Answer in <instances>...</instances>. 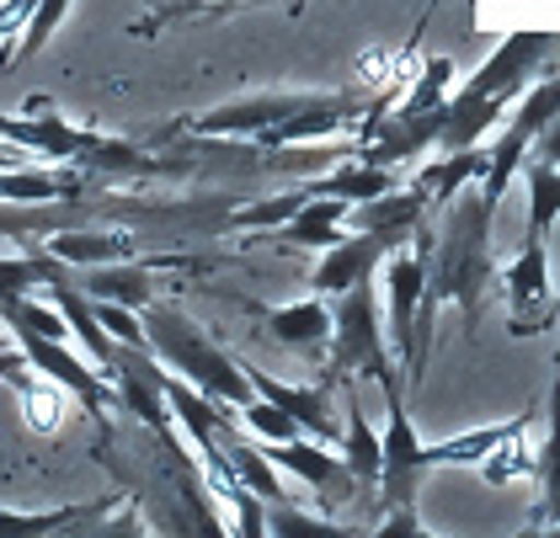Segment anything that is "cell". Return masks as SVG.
Instances as JSON below:
<instances>
[{
  "instance_id": "cell-22",
  "label": "cell",
  "mask_w": 560,
  "mask_h": 538,
  "mask_svg": "<svg viewBox=\"0 0 560 538\" xmlns=\"http://www.w3.org/2000/svg\"><path fill=\"white\" fill-rule=\"evenodd\" d=\"M48 256H59L65 267H102V261H133V241L129 235H102V230H70L59 224L44 241Z\"/></svg>"
},
{
  "instance_id": "cell-24",
  "label": "cell",
  "mask_w": 560,
  "mask_h": 538,
  "mask_svg": "<svg viewBox=\"0 0 560 538\" xmlns=\"http://www.w3.org/2000/svg\"><path fill=\"white\" fill-rule=\"evenodd\" d=\"M560 224V166L534 155L528 166V241H550Z\"/></svg>"
},
{
  "instance_id": "cell-30",
  "label": "cell",
  "mask_w": 560,
  "mask_h": 538,
  "mask_svg": "<svg viewBox=\"0 0 560 538\" xmlns=\"http://www.w3.org/2000/svg\"><path fill=\"white\" fill-rule=\"evenodd\" d=\"M0 384H11L16 395H22V389L33 384V369H27V358H22L16 347H5V341H0Z\"/></svg>"
},
{
  "instance_id": "cell-9",
  "label": "cell",
  "mask_w": 560,
  "mask_h": 538,
  "mask_svg": "<svg viewBox=\"0 0 560 538\" xmlns=\"http://www.w3.org/2000/svg\"><path fill=\"white\" fill-rule=\"evenodd\" d=\"M11 336H16V352L27 358V369L44 373V378H54L81 411L91 416V421H102V411H124V400H118V384L107 378V373H96L81 358V352H70L65 347V336H44L33 331V326H11Z\"/></svg>"
},
{
  "instance_id": "cell-14",
  "label": "cell",
  "mask_w": 560,
  "mask_h": 538,
  "mask_svg": "<svg viewBox=\"0 0 560 538\" xmlns=\"http://www.w3.org/2000/svg\"><path fill=\"white\" fill-rule=\"evenodd\" d=\"M70 0H0V75L16 65V54H38L65 27Z\"/></svg>"
},
{
  "instance_id": "cell-1",
  "label": "cell",
  "mask_w": 560,
  "mask_h": 538,
  "mask_svg": "<svg viewBox=\"0 0 560 538\" xmlns=\"http://www.w3.org/2000/svg\"><path fill=\"white\" fill-rule=\"evenodd\" d=\"M497 283V256H491V208L480 192H454L448 219L432 230L428 246V278H422V304H417V369L428 373L432 320L443 304H459L470 331L480 326L486 293Z\"/></svg>"
},
{
  "instance_id": "cell-33",
  "label": "cell",
  "mask_w": 560,
  "mask_h": 538,
  "mask_svg": "<svg viewBox=\"0 0 560 538\" xmlns=\"http://www.w3.org/2000/svg\"><path fill=\"white\" fill-rule=\"evenodd\" d=\"M556 5H560V0H556Z\"/></svg>"
},
{
  "instance_id": "cell-25",
  "label": "cell",
  "mask_w": 560,
  "mask_h": 538,
  "mask_svg": "<svg viewBox=\"0 0 560 538\" xmlns=\"http://www.w3.org/2000/svg\"><path fill=\"white\" fill-rule=\"evenodd\" d=\"M22 406H27V426H33V432H59V421L70 411V395H65L54 378L33 373V384L22 389Z\"/></svg>"
},
{
  "instance_id": "cell-5",
  "label": "cell",
  "mask_w": 560,
  "mask_h": 538,
  "mask_svg": "<svg viewBox=\"0 0 560 538\" xmlns=\"http://www.w3.org/2000/svg\"><path fill=\"white\" fill-rule=\"evenodd\" d=\"M0 139H11L16 150L38 155L48 166H102V171H129V176H155V171H182V161H155L139 155L133 144L96 133V128L65 124L59 113H38V118H5L0 113Z\"/></svg>"
},
{
  "instance_id": "cell-18",
  "label": "cell",
  "mask_w": 560,
  "mask_h": 538,
  "mask_svg": "<svg viewBox=\"0 0 560 538\" xmlns=\"http://www.w3.org/2000/svg\"><path fill=\"white\" fill-rule=\"evenodd\" d=\"M214 443H219V454H224V464L235 469V480L246 486V491H257L267 506H278V501H289L283 496V486H278V464L261 454V443H252V437H241L235 432V421H224L214 432Z\"/></svg>"
},
{
  "instance_id": "cell-29",
  "label": "cell",
  "mask_w": 560,
  "mask_h": 538,
  "mask_svg": "<svg viewBox=\"0 0 560 538\" xmlns=\"http://www.w3.org/2000/svg\"><path fill=\"white\" fill-rule=\"evenodd\" d=\"M91 309H96L102 331L113 336V341H124V347H150V341H144V326H139V315H133L129 304H118V299H91Z\"/></svg>"
},
{
  "instance_id": "cell-23",
  "label": "cell",
  "mask_w": 560,
  "mask_h": 538,
  "mask_svg": "<svg viewBox=\"0 0 560 538\" xmlns=\"http://www.w3.org/2000/svg\"><path fill=\"white\" fill-rule=\"evenodd\" d=\"M267 331L278 336L283 347L294 352H320L331 341V309L326 299H304V304H283V309H267Z\"/></svg>"
},
{
  "instance_id": "cell-8",
  "label": "cell",
  "mask_w": 560,
  "mask_h": 538,
  "mask_svg": "<svg viewBox=\"0 0 560 538\" xmlns=\"http://www.w3.org/2000/svg\"><path fill=\"white\" fill-rule=\"evenodd\" d=\"M560 118V70H545V81H534L523 96L513 102V124L502 128V139L486 150V171H480V198L486 208L497 213V203L508 198V187H513L517 166H523V155H528V144L539 139V128Z\"/></svg>"
},
{
  "instance_id": "cell-12",
  "label": "cell",
  "mask_w": 560,
  "mask_h": 538,
  "mask_svg": "<svg viewBox=\"0 0 560 538\" xmlns=\"http://www.w3.org/2000/svg\"><path fill=\"white\" fill-rule=\"evenodd\" d=\"M261 454L272 458L278 469L300 475L326 506H347V501L358 496V480H352V469L342 464V454H320L315 443H304V432L300 437H283V443H267Z\"/></svg>"
},
{
  "instance_id": "cell-4",
  "label": "cell",
  "mask_w": 560,
  "mask_h": 538,
  "mask_svg": "<svg viewBox=\"0 0 560 538\" xmlns=\"http://www.w3.org/2000/svg\"><path fill=\"white\" fill-rule=\"evenodd\" d=\"M139 326H144V341H150V358H161L176 378H187L209 400H224V406L241 411L257 395L246 369L230 352H219L214 341L182 315V304H172V299H144L139 304Z\"/></svg>"
},
{
  "instance_id": "cell-16",
  "label": "cell",
  "mask_w": 560,
  "mask_h": 538,
  "mask_svg": "<svg viewBox=\"0 0 560 538\" xmlns=\"http://www.w3.org/2000/svg\"><path fill=\"white\" fill-rule=\"evenodd\" d=\"M352 213V230H369V235H385L389 246H406V235L428 219V198L400 176L389 192H380V198H363V203L347 208Z\"/></svg>"
},
{
  "instance_id": "cell-10",
  "label": "cell",
  "mask_w": 560,
  "mask_h": 538,
  "mask_svg": "<svg viewBox=\"0 0 560 538\" xmlns=\"http://www.w3.org/2000/svg\"><path fill=\"white\" fill-rule=\"evenodd\" d=\"M428 246H432V224L422 219L411 230V250L395 246L385 256V283H389L385 336L389 352L411 369V384H422V369H417V304H422V278H428Z\"/></svg>"
},
{
  "instance_id": "cell-32",
  "label": "cell",
  "mask_w": 560,
  "mask_h": 538,
  "mask_svg": "<svg viewBox=\"0 0 560 538\" xmlns=\"http://www.w3.org/2000/svg\"><path fill=\"white\" fill-rule=\"evenodd\" d=\"M432 5H438V0H422V11H417V33H422V27H428V16H432Z\"/></svg>"
},
{
  "instance_id": "cell-2",
  "label": "cell",
  "mask_w": 560,
  "mask_h": 538,
  "mask_svg": "<svg viewBox=\"0 0 560 538\" xmlns=\"http://www.w3.org/2000/svg\"><path fill=\"white\" fill-rule=\"evenodd\" d=\"M369 96L363 91H261L246 102H224L198 118H182L172 128L176 139H246L257 150H289V144H310V139H331L342 133L352 118L369 124Z\"/></svg>"
},
{
  "instance_id": "cell-3",
  "label": "cell",
  "mask_w": 560,
  "mask_h": 538,
  "mask_svg": "<svg viewBox=\"0 0 560 538\" xmlns=\"http://www.w3.org/2000/svg\"><path fill=\"white\" fill-rule=\"evenodd\" d=\"M556 54H560L556 33H513V38H502L497 54L448 96L443 128H438V144H432V150H465V144H480V133L534 85L539 70H550Z\"/></svg>"
},
{
  "instance_id": "cell-17",
  "label": "cell",
  "mask_w": 560,
  "mask_h": 538,
  "mask_svg": "<svg viewBox=\"0 0 560 538\" xmlns=\"http://www.w3.org/2000/svg\"><path fill=\"white\" fill-rule=\"evenodd\" d=\"M539 506L528 512V534L560 528V304H556V384L545 406V448H539Z\"/></svg>"
},
{
  "instance_id": "cell-31",
  "label": "cell",
  "mask_w": 560,
  "mask_h": 538,
  "mask_svg": "<svg viewBox=\"0 0 560 538\" xmlns=\"http://www.w3.org/2000/svg\"><path fill=\"white\" fill-rule=\"evenodd\" d=\"M528 150H534V155H545V161H556V166H560V118H550V124L539 128V139H534Z\"/></svg>"
},
{
  "instance_id": "cell-15",
  "label": "cell",
  "mask_w": 560,
  "mask_h": 538,
  "mask_svg": "<svg viewBox=\"0 0 560 538\" xmlns=\"http://www.w3.org/2000/svg\"><path fill=\"white\" fill-rule=\"evenodd\" d=\"M246 369V378H252V389H257L261 400H272L278 411H289L294 421H300V432H310V437H320V443H342V426L331 421V395H326V384H304V389H294V384H278L272 373L252 369V363H241Z\"/></svg>"
},
{
  "instance_id": "cell-20",
  "label": "cell",
  "mask_w": 560,
  "mask_h": 538,
  "mask_svg": "<svg viewBox=\"0 0 560 538\" xmlns=\"http://www.w3.org/2000/svg\"><path fill=\"white\" fill-rule=\"evenodd\" d=\"M75 192H86V182L75 176L70 166H54V171H38V166H11L0 171V203H70Z\"/></svg>"
},
{
  "instance_id": "cell-13",
  "label": "cell",
  "mask_w": 560,
  "mask_h": 538,
  "mask_svg": "<svg viewBox=\"0 0 560 538\" xmlns=\"http://www.w3.org/2000/svg\"><path fill=\"white\" fill-rule=\"evenodd\" d=\"M389 241L385 235H369V230H352L342 235L337 246L320 250V261H315V272H310V289L320 293V299H337L342 289L352 283H363V278H374V267L389 256Z\"/></svg>"
},
{
  "instance_id": "cell-21",
  "label": "cell",
  "mask_w": 560,
  "mask_h": 538,
  "mask_svg": "<svg viewBox=\"0 0 560 538\" xmlns=\"http://www.w3.org/2000/svg\"><path fill=\"white\" fill-rule=\"evenodd\" d=\"M480 171H486V150H480V144H465V150H438V161L417 171V176H411V187L428 198V208H438V203H448L459 187L480 182Z\"/></svg>"
},
{
  "instance_id": "cell-19",
  "label": "cell",
  "mask_w": 560,
  "mask_h": 538,
  "mask_svg": "<svg viewBox=\"0 0 560 538\" xmlns=\"http://www.w3.org/2000/svg\"><path fill=\"white\" fill-rule=\"evenodd\" d=\"M347 198H304L272 235L283 241V246H310V250H326L342 241V219H347Z\"/></svg>"
},
{
  "instance_id": "cell-7",
  "label": "cell",
  "mask_w": 560,
  "mask_h": 538,
  "mask_svg": "<svg viewBox=\"0 0 560 538\" xmlns=\"http://www.w3.org/2000/svg\"><path fill=\"white\" fill-rule=\"evenodd\" d=\"M389 406V426L380 437V501H385V517L374 523V534H422L417 523V501H422V480H428V464H422V437L406 416L400 395H385Z\"/></svg>"
},
{
  "instance_id": "cell-28",
  "label": "cell",
  "mask_w": 560,
  "mask_h": 538,
  "mask_svg": "<svg viewBox=\"0 0 560 538\" xmlns=\"http://www.w3.org/2000/svg\"><path fill=\"white\" fill-rule=\"evenodd\" d=\"M241 421L252 426V432H261L267 443H283V437H300V421L289 411H278L272 400H261V395H252L246 406H241Z\"/></svg>"
},
{
  "instance_id": "cell-27",
  "label": "cell",
  "mask_w": 560,
  "mask_h": 538,
  "mask_svg": "<svg viewBox=\"0 0 560 538\" xmlns=\"http://www.w3.org/2000/svg\"><path fill=\"white\" fill-rule=\"evenodd\" d=\"M300 203H304V192H300V187H289L283 198H261V203L230 213L224 224H230V230H278V224H283V219H289Z\"/></svg>"
},
{
  "instance_id": "cell-26",
  "label": "cell",
  "mask_w": 560,
  "mask_h": 538,
  "mask_svg": "<svg viewBox=\"0 0 560 538\" xmlns=\"http://www.w3.org/2000/svg\"><path fill=\"white\" fill-rule=\"evenodd\" d=\"M107 501H113V496H107ZM107 501H91V506H65V512H11V506H0V528L54 534V528H70V523H91L96 512H107Z\"/></svg>"
},
{
  "instance_id": "cell-6",
  "label": "cell",
  "mask_w": 560,
  "mask_h": 538,
  "mask_svg": "<svg viewBox=\"0 0 560 538\" xmlns=\"http://www.w3.org/2000/svg\"><path fill=\"white\" fill-rule=\"evenodd\" d=\"M352 373L374 378L385 395H400L395 352H389L374 278H363V283L342 289L337 293V304H331V384H342V378H352Z\"/></svg>"
},
{
  "instance_id": "cell-11",
  "label": "cell",
  "mask_w": 560,
  "mask_h": 538,
  "mask_svg": "<svg viewBox=\"0 0 560 538\" xmlns=\"http://www.w3.org/2000/svg\"><path fill=\"white\" fill-rule=\"evenodd\" d=\"M502 289H508V331L513 336H534L545 331V304H550V256L545 241H523L517 261L502 272Z\"/></svg>"
}]
</instances>
